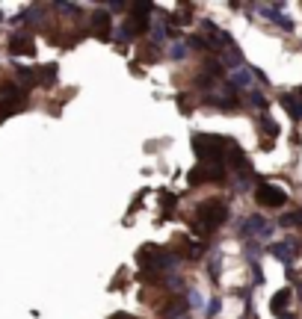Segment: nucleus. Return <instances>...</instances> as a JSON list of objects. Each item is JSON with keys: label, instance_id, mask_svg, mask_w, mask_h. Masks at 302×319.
I'll use <instances>...</instances> for the list:
<instances>
[{"label": "nucleus", "instance_id": "1", "mask_svg": "<svg viewBox=\"0 0 302 319\" xmlns=\"http://www.w3.org/2000/svg\"><path fill=\"white\" fill-rule=\"evenodd\" d=\"M136 263L143 269V278H148V284H151V278H166V272L178 266V257L163 246H143L136 254Z\"/></svg>", "mask_w": 302, "mask_h": 319}, {"label": "nucleus", "instance_id": "2", "mask_svg": "<svg viewBox=\"0 0 302 319\" xmlns=\"http://www.w3.org/2000/svg\"><path fill=\"white\" fill-rule=\"evenodd\" d=\"M225 222H228V204L219 198H207L193 210V222L190 224H193L196 236H210L219 224Z\"/></svg>", "mask_w": 302, "mask_h": 319}, {"label": "nucleus", "instance_id": "3", "mask_svg": "<svg viewBox=\"0 0 302 319\" xmlns=\"http://www.w3.org/2000/svg\"><path fill=\"white\" fill-rule=\"evenodd\" d=\"M21 106H27V92L15 80H3L0 83V118H9Z\"/></svg>", "mask_w": 302, "mask_h": 319}, {"label": "nucleus", "instance_id": "4", "mask_svg": "<svg viewBox=\"0 0 302 319\" xmlns=\"http://www.w3.org/2000/svg\"><path fill=\"white\" fill-rule=\"evenodd\" d=\"M228 175L225 165H207V163H199L190 172V186H202V183H222Z\"/></svg>", "mask_w": 302, "mask_h": 319}, {"label": "nucleus", "instance_id": "5", "mask_svg": "<svg viewBox=\"0 0 302 319\" xmlns=\"http://www.w3.org/2000/svg\"><path fill=\"white\" fill-rule=\"evenodd\" d=\"M255 201L261 207H267V210H278V207L288 204V192L281 186H273V183H261V186L255 189Z\"/></svg>", "mask_w": 302, "mask_h": 319}, {"label": "nucleus", "instance_id": "6", "mask_svg": "<svg viewBox=\"0 0 302 319\" xmlns=\"http://www.w3.org/2000/svg\"><path fill=\"white\" fill-rule=\"evenodd\" d=\"M214 95H205V104L217 106V109H237L240 106V98H237V89L231 86H222V89H210Z\"/></svg>", "mask_w": 302, "mask_h": 319}, {"label": "nucleus", "instance_id": "7", "mask_svg": "<svg viewBox=\"0 0 302 319\" xmlns=\"http://www.w3.org/2000/svg\"><path fill=\"white\" fill-rule=\"evenodd\" d=\"M240 234L243 236H258V239H267V236L273 234V224L267 222L264 216H249V219L240 224Z\"/></svg>", "mask_w": 302, "mask_h": 319}, {"label": "nucleus", "instance_id": "8", "mask_svg": "<svg viewBox=\"0 0 302 319\" xmlns=\"http://www.w3.org/2000/svg\"><path fill=\"white\" fill-rule=\"evenodd\" d=\"M285 6H281V3H267V6H258V12H261V15H267V18H273V24H278V27H281V30H293V21H290L288 15H285Z\"/></svg>", "mask_w": 302, "mask_h": 319}, {"label": "nucleus", "instance_id": "9", "mask_svg": "<svg viewBox=\"0 0 302 319\" xmlns=\"http://www.w3.org/2000/svg\"><path fill=\"white\" fill-rule=\"evenodd\" d=\"M9 50H12L15 57H33L36 53V45H33V35L30 33H15L12 35V42H9Z\"/></svg>", "mask_w": 302, "mask_h": 319}, {"label": "nucleus", "instance_id": "10", "mask_svg": "<svg viewBox=\"0 0 302 319\" xmlns=\"http://www.w3.org/2000/svg\"><path fill=\"white\" fill-rule=\"evenodd\" d=\"M296 251H299V242L296 239H285V242H273L270 246V254L278 257L281 263H290V260L296 257Z\"/></svg>", "mask_w": 302, "mask_h": 319}, {"label": "nucleus", "instance_id": "11", "mask_svg": "<svg viewBox=\"0 0 302 319\" xmlns=\"http://www.w3.org/2000/svg\"><path fill=\"white\" fill-rule=\"evenodd\" d=\"M187 298H169V302H163V307H160V316L163 319H184V313H187Z\"/></svg>", "mask_w": 302, "mask_h": 319}, {"label": "nucleus", "instance_id": "12", "mask_svg": "<svg viewBox=\"0 0 302 319\" xmlns=\"http://www.w3.org/2000/svg\"><path fill=\"white\" fill-rule=\"evenodd\" d=\"M110 27H113V21H110V15L104 9L92 15V30H95L98 39H110Z\"/></svg>", "mask_w": 302, "mask_h": 319}, {"label": "nucleus", "instance_id": "13", "mask_svg": "<svg viewBox=\"0 0 302 319\" xmlns=\"http://www.w3.org/2000/svg\"><path fill=\"white\" fill-rule=\"evenodd\" d=\"M281 106L290 112V118H296V121H302V104H299V98H296V92H285L281 98Z\"/></svg>", "mask_w": 302, "mask_h": 319}, {"label": "nucleus", "instance_id": "14", "mask_svg": "<svg viewBox=\"0 0 302 319\" xmlns=\"http://www.w3.org/2000/svg\"><path fill=\"white\" fill-rule=\"evenodd\" d=\"M288 302H290V290H278L276 295H273V313L276 316H288Z\"/></svg>", "mask_w": 302, "mask_h": 319}, {"label": "nucleus", "instance_id": "15", "mask_svg": "<svg viewBox=\"0 0 302 319\" xmlns=\"http://www.w3.org/2000/svg\"><path fill=\"white\" fill-rule=\"evenodd\" d=\"M36 74H39L42 86H50V83L57 80V65H42V68H36Z\"/></svg>", "mask_w": 302, "mask_h": 319}, {"label": "nucleus", "instance_id": "16", "mask_svg": "<svg viewBox=\"0 0 302 319\" xmlns=\"http://www.w3.org/2000/svg\"><path fill=\"white\" fill-rule=\"evenodd\" d=\"M278 222L285 224V228H302V210H293V213H285Z\"/></svg>", "mask_w": 302, "mask_h": 319}, {"label": "nucleus", "instance_id": "17", "mask_svg": "<svg viewBox=\"0 0 302 319\" xmlns=\"http://www.w3.org/2000/svg\"><path fill=\"white\" fill-rule=\"evenodd\" d=\"M258 127L264 130L267 136H278V124H276V121H273V118L261 116V118H258Z\"/></svg>", "mask_w": 302, "mask_h": 319}, {"label": "nucleus", "instance_id": "18", "mask_svg": "<svg viewBox=\"0 0 302 319\" xmlns=\"http://www.w3.org/2000/svg\"><path fill=\"white\" fill-rule=\"evenodd\" d=\"M169 57H172V59H184V57H187V45H184V42H172Z\"/></svg>", "mask_w": 302, "mask_h": 319}, {"label": "nucleus", "instance_id": "19", "mask_svg": "<svg viewBox=\"0 0 302 319\" xmlns=\"http://www.w3.org/2000/svg\"><path fill=\"white\" fill-rule=\"evenodd\" d=\"M246 101H249L252 106H264V104H267V101H264V95L258 92V89H249V95H246Z\"/></svg>", "mask_w": 302, "mask_h": 319}, {"label": "nucleus", "instance_id": "20", "mask_svg": "<svg viewBox=\"0 0 302 319\" xmlns=\"http://www.w3.org/2000/svg\"><path fill=\"white\" fill-rule=\"evenodd\" d=\"M160 204H163V213H166V216H172V207H175V195H166V192H163V195H160Z\"/></svg>", "mask_w": 302, "mask_h": 319}, {"label": "nucleus", "instance_id": "21", "mask_svg": "<svg viewBox=\"0 0 302 319\" xmlns=\"http://www.w3.org/2000/svg\"><path fill=\"white\" fill-rule=\"evenodd\" d=\"M187 305H190V307H202V295L196 293V290H190V293H187Z\"/></svg>", "mask_w": 302, "mask_h": 319}, {"label": "nucleus", "instance_id": "22", "mask_svg": "<svg viewBox=\"0 0 302 319\" xmlns=\"http://www.w3.org/2000/svg\"><path fill=\"white\" fill-rule=\"evenodd\" d=\"M219 307H222V305H219V298H214V302H210V307H207V316L214 319L219 313Z\"/></svg>", "mask_w": 302, "mask_h": 319}, {"label": "nucleus", "instance_id": "23", "mask_svg": "<svg viewBox=\"0 0 302 319\" xmlns=\"http://www.w3.org/2000/svg\"><path fill=\"white\" fill-rule=\"evenodd\" d=\"M110 319H136V316H131V313H116V316H110Z\"/></svg>", "mask_w": 302, "mask_h": 319}, {"label": "nucleus", "instance_id": "24", "mask_svg": "<svg viewBox=\"0 0 302 319\" xmlns=\"http://www.w3.org/2000/svg\"><path fill=\"white\" fill-rule=\"evenodd\" d=\"M296 293H299V298H302V281H296Z\"/></svg>", "mask_w": 302, "mask_h": 319}, {"label": "nucleus", "instance_id": "25", "mask_svg": "<svg viewBox=\"0 0 302 319\" xmlns=\"http://www.w3.org/2000/svg\"><path fill=\"white\" fill-rule=\"evenodd\" d=\"M0 21H3V12H0Z\"/></svg>", "mask_w": 302, "mask_h": 319}]
</instances>
